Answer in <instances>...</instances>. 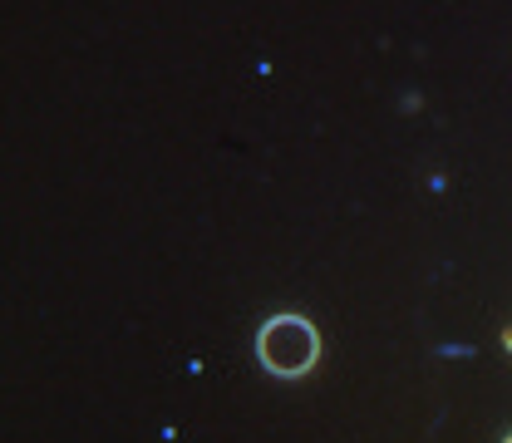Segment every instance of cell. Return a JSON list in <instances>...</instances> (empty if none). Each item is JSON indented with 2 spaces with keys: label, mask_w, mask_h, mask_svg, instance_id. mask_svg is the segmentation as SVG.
<instances>
[{
  "label": "cell",
  "mask_w": 512,
  "mask_h": 443,
  "mask_svg": "<svg viewBox=\"0 0 512 443\" xmlns=\"http://www.w3.org/2000/svg\"><path fill=\"white\" fill-rule=\"evenodd\" d=\"M256 365L276 380H306L320 365V335L306 316H266L256 330Z\"/></svg>",
  "instance_id": "obj_1"
},
{
  "label": "cell",
  "mask_w": 512,
  "mask_h": 443,
  "mask_svg": "<svg viewBox=\"0 0 512 443\" xmlns=\"http://www.w3.org/2000/svg\"><path fill=\"white\" fill-rule=\"evenodd\" d=\"M439 355H444V360H473L478 345H468V340H448V345H439Z\"/></svg>",
  "instance_id": "obj_2"
},
{
  "label": "cell",
  "mask_w": 512,
  "mask_h": 443,
  "mask_svg": "<svg viewBox=\"0 0 512 443\" xmlns=\"http://www.w3.org/2000/svg\"><path fill=\"white\" fill-rule=\"evenodd\" d=\"M508 350H512V330H508Z\"/></svg>",
  "instance_id": "obj_3"
}]
</instances>
